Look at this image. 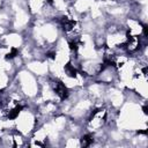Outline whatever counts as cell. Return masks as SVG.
Instances as JSON below:
<instances>
[{
    "instance_id": "obj_4",
    "label": "cell",
    "mask_w": 148,
    "mask_h": 148,
    "mask_svg": "<svg viewBox=\"0 0 148 148\" xmlns=\"http://www.w3.org/2000/svg\"><path fill=\"white\" fill-rule=\"evenodd\" d=\"M51 5V0H25V7L32 18L42 17L43 13Z\"/></svg>"
},
{
    "instance_id": "obj_3",
    "label": "cell",
    "mask_w": 148,
    "mask_h": 148,
    "mask_svg": "<svg viewBox=\"0 0 148 148\" xmlns=\"http://www.w3.org/2000/svg\"><path fill=\"white\" fill-rule=\"evenodd\" d=\"M94 79L105 86L118 84V71L114 68L113 65L104 64L102 69L97 73V75Z\"/></svg>"
},
{
    "instance_id": "obj_2",
    "label": "cell",
    "mask_w": 148,
    "mask_h": 148,
    "mask_svg": "<svg viewBox=\"0 0 148 148\" xmlns=\"http://www.w3.org/2000/svg\"><path fill=\"white\" fill-rule=\"evenodd\" d=\"M15 130L23 134L24 136L29 138L34 130L38 126L37 121V112H36V106L32 104H27L24 105L18 114L15 117Z\"/></svg>"
},
{
    "instance_id": "obj_1",
    "label": "cell",
    "mask_w": 148,
    "mask_h": 148,
    "mask_svg": "<svg viewBox=\"0 0 148 148\" xmlns=\"http://www.w3.org/2000/svg\"><path fill=\"white\" fill-rule=\"evenodd\" d=\"M13 80L27 99H35L37 97L39 92V80L25 67L17 71Z\"/></svg>"
}]
</instances>
